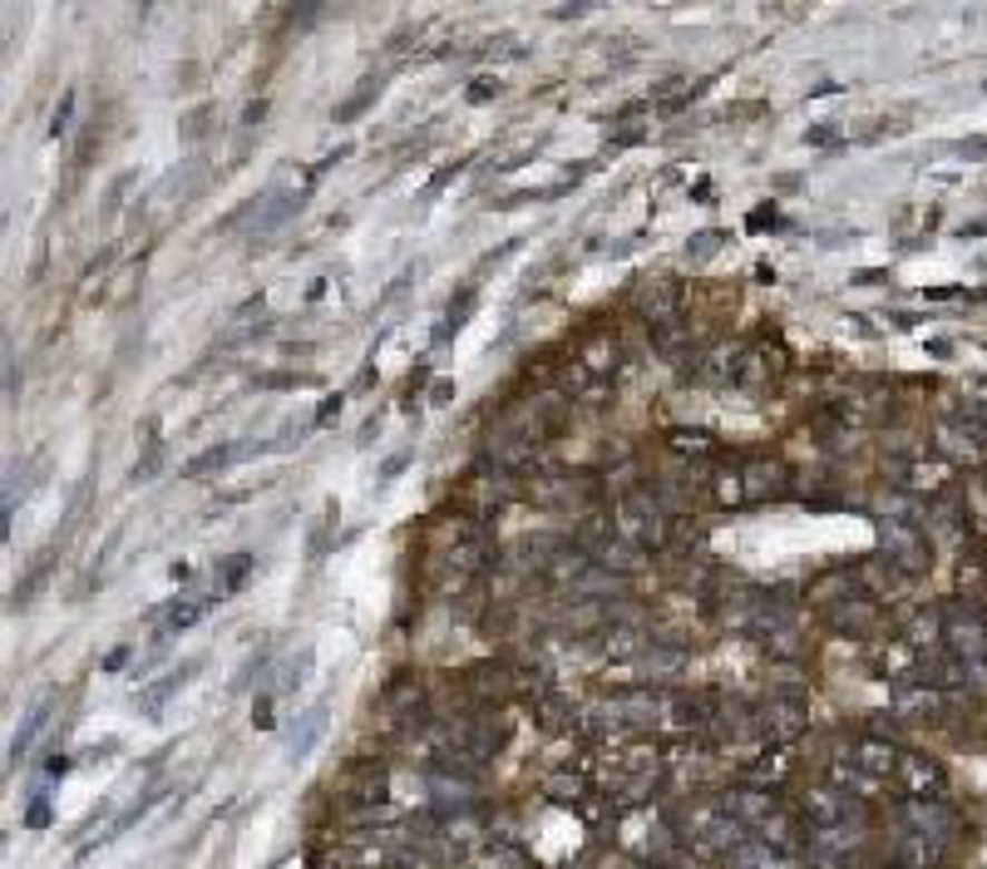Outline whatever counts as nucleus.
<instances>
[{
  "label": "nucleus",
  "instance_id": "11",
  "mask_svg": "<svg viewBox=\"0 0 987 869\" xmlns=\"http://www.w3.org/2000/svg\"><path fill=\"white\" fill-rule=\"evenodd\" d=\"M188 672H198V662H183L178 672H168L164 682H154V687H144L139 696H134V706H139V712L148 716V722H158V712H164V702L174 692H183V682H188Z\"/></svg>",
  "mask_w": 987,
  "mask_h": 869
},
{
  "label": "nucleus",
  "instance_id": "21",
  "mask_svg": "<svg viewBox=\"0 0 987 869\" xmlns=\"http://www.w3.org/2000/svg\"><path fill=\"white\" fill-rule=\"evenodd\" d=\"M296 208H302V193H282V198H272V208L257 217V227H252V233H272V227H277L282 217H292Z\"/></svg>",
  "mask_w": 987,
  "mask_h": 869
},
{
  "label": "nucleus",
  "instance_id": "13",
  "mask_svg": "<svg viewBox=\"0 0 987 869\" xmlns=\"http://www.w3.org/2000/svg\"><path fill=\"white\" fill-rule=\"evenodd\" d=\"M899 771H903V781H909L913 800H934L928 791H944V771L928 756H899Z\"/></svg>",
  "mask_w": 987,
  "mask_h": 869
},
{
  "label": "nucleus",
  "instance_id": "24",
  "mask_svg": "<svg viewBox=\"0 0 987 869\" xmlns=\"http://www.w3.org/2000/svg\"><path fill=\"white\" fill-rule=\"evenodd\" d=\"M672 445L686 455H716V445H711L706 430H672Z\"/></svg>",
  "mask_w": 987,
  "mask_h": 869
},
{
  "label": "nucleus",
  "instance_id": "3",
  "mask_svg": "<svg viewBox=\"0 0 987 869\" xmlns=\"http://www.w3.org/2000/svg\"><path fill=\"white\" fill-rule=\"evenodd\" d=\"M948 643H952V652H958L962 667H968V677L987 682V627H983V617H952Z\"/></svg>",
  "mask_w": 987,
  "mask_h": 869
},
{
  "label": "nucleus",
  "instance_id": "26",
  "mask_svg": "<svg viewBox=\"0 0 987 869\" xmlns=\"http://www.w3.org/2000/svg\"><path fill=\"white\" fill-rule=\"evenodd\" d=\"M410 460H416V450H410V445H405V450H395V455H390V460L381 465V485H390V479H395L400 470H405Z\"/></svg>",
  "mask_w": 987,
  "mask_h": 869
},
{
  "label": "nucleus",
  "instance_id": "29",
  "mask_svg": "<svg viewBox=\"0 0 987 869\" xmlns=\"http://www.w3.org/2000/svg\"><path fill=\"white\" fill-rule=\"evenodd\" d=\"M489 95H499V79H475V89H469V99H475V105H485Z\"/></svg>",
  "mask_w": 987,
  "mask_h": 869
},
{
  "label": "nucleus",
  "instance_id": "27",
  "mask_svg": "<svg viewBox=\"0 0 987 869\" xmlns=\"http://www.w3.org/2000/svg\"><path fill=\"white\" fill-rule=\"evenodd\" d=\"M716 247H721V233H696V237H692V247H686V253H692L696 262H706L711 253H716Z\"/></svg>",
  "mask_w": 987,
  "mask_h": 869
},
{
  "label": "nucleus",
  "instance_id": "10",
  "mask_svg": "<svg viewBox=\"0 0 987 869\" xmlns=\"http://www.w3.org/2000/svg\"><path fill=\"white\" fill-rule=\"evenodd\" d=\"M272 445H213V450H203V455H193L188 465H183V475L188 479H198V475H208V470H227L233 460H247V455H267Z\"/></svg>",
  "mask_w": 987,
  "mask_h": 869
},
{
  "label": "nucleus",
  "instance_id": "8",
  "mask_svg": "<svg viewBox=\"0 0 987 869\" xmlns=\"http://www.w3.org/2000/svg\"><path fill=\"white\" fill-rule=\"evenodd\" d=\"M854 844H859L854 830H814L805 855H810V865H820V869H840V865H849V850H854Z\"/></svg>",
  "mask_w": 987,
  "mask_h": 869
},
{
  "label": "nucleus",
  "instance_id": "31",
  "mask_svg": "<svg viewBox=\"0 0 987 869\" xmlns=\"http://www.w3.org/2000/svg\"><path fill=\"white\" fill-rule=\"evenodd\" d=\"M548 791H554V800H578L583 785L578 781H548Z\"/></svg>",
  "mask_w": 987,
  "mask_h": 869
},
{
  "label": "nucleus",
  "instance_id": "17",
  "mask_svg": "<svg viewBox=\"0 0 987 869\" xmlns=\"http://www.w3.org/2000/svg\"><path fill=\"white\" fill-rule=\"evenodd\" d=\"M213 603L217 598H183V603H174V613L164 617V633H158V637H174V633H183V627H193L203 613L213 608Z\"/></svg>",
  "mask_w": 987,
  "mask_h": 869
},
{
  "label": "nucleus",
  "instance_id": "15",
  "mask_svg": "<svg viewBox=\"0 0 987 869\" xmlns=\"http://www.w3.org/2000/svg\"><path fill=\"white\" fill-rule=\"evenodd\" d=\"M731 869H785V855L771 850L765 840H745L736 855H726Z\"/></svg>",
  "mask_w": 987,
  "mask_h": 869
},
{
  "label": "nucleus",
  "instance_id": "25",
  "mask_svg": "<svg viewBox=\"0 0 987 869\" xmlns=\"http://www.w3.org/2000/svg\"><path fill=\"white\" fill-rule=\"evenodd\" d=\"M158 465H164V440H148L144 460L134 465V475H129V479H139V485H144V479H154V475H158Z\"/></svg>",
  "mask_w": 987,
  "mask_h": 869
},
{
  "label": "nucleus",
  "instance_id": "30",
  "mask_svg": "<svg viewBox=\"0 0 987 869\" xmlns=\"http://www.w3.org/2000/svg\"><path fill=\"white\" fill-rule=\"evenodd\" d=\"M341 416V396H331V400H321V410H316V426H331V420Z\"/></svg>",
  "mask_w": 987,
  "mask_h": 869
},
{
  "label": "nucleus",
  "instance_id": "22",
  "mask_svg": "<svg viewBox=\"0 0 987 869\" xmlns=\"http://www.w3.org/2000/svg\"><path fill=\"white\" fill-rule=\"evenodd\" d=\"M312 662H316V647H302L292 662H286V672H282L277 687H282V692H296V687L306 682V672H312Z\"/></svg>",
  "mask_w": 987,
  "mask_h": 869
},
{
  "label": "nucleus",
  "instance_id": "16",
  "mask_svg": "<svg viewBox=\"0 0 987 869\" xmlns=\"http://www.w3.org/2000/svg\"><path fill=\"white\" fill-rule=\"evenodd\" d=\"M45 722H50V706H45V702H40V706H36V712H30V716H26V726H20V731H16V741H10V761H6V765H16V761H26V751H30V746H36V736H40V731H45Z\"/></svg>",
  "mask_w": 987,
  "mask_h": 869
},
{
  "label": "nucleus",
  "instance_id": "19",
  "mask_svg": "<svg viewBox=\"0 0 987 869\" xmlns=\"http://www.w3.org/2000/svg\"><path fill=\"white\" fill-rule=\"evenodd\" d=\"M469 312H475V287H465V292H459L455 302H450V312H444V326L434 331V341H450L455 331L469 322Z\"/></svg>",
  "mask_w": 987,
  "mask_h": 869
},
{
  "label": "nucleus",
  "instance_id": "5",
  "mask_svg": "<svg viewBox=\"0 0 987 869\" xmlns=\"http://www.w3.org/2000/svg\"><path fill=\"white\" fill-rule=\"evenodd\" d=\"M883 548H889V558H899L909 574L928 564V544L913 519H883Z\"/></svg>",
  "mask_w": 987,
  "mask_h": 869
},
{
  "label": "nucleus",
  "instance_id": "1",
  "mask_svg": "<svg viewBox=\"0 0 987 869\" xmlns=\"http://www.w3.org/2000/svg\"><path fill=\"white\" fill-rule=\"evenodd\" d=\"M617 519H623V534L637 548H662V544H667V519H662V509L652 505V495H627L623 509H617Z\"/></svg>",
  "mask_w": 987,
  "mask_h": 869
},
{
  "label": "nucleus",
  "instance_id": "7",
  "mask_svg": "<svg viewBox=\"0 0 987 869\" xmlns=\"http://www.w3.org/2000/svg\"><path fill=\"white\" fill-rule=\"evenodd\" d=\"M721 805H726L745 830H751V826H755V830H765V826H771V820L780 816V800H775L771 791H731L726 800H721Z\"/></svg>",
  "mask_w": 987,
  "mask_h": 869
},
{
  "label": "nucleus",
  "instance_id": "12",
  "mask_svg": "<svg viewBox=\"0 0 987 869\" xmlns=\"http://www.w3.org/2000/svg\"><path fill=\"white\" fill-rule=\"evenodd\" d=\"M903 820H909L924 840H944V830H952V816L938 800H909V805H903Z\"/></svg>",
  "mask_w": 987,
  "mask_h": 869
},
{
  "label": "nucleus",
  "instance_id": "6",
  "mask_svg": "<svg viewBox=\"0 0 987 869\" xmlns=\"http://www.w3.org/2000/svg\"><path fill=\"white\" fill-rule=\"evenodd\" d=\"M805 816L814 830H849V820H859V810L849 805L844 791H830V785H824V791L805 795Z\"/></svg>",
  "mask_w": 987,
  "mask_h": 869
},
{
  "label": "nucleus",
  "instance_id": "2",
  "mask_svg": "<svg viewBox=\"0 0 987 869\" xmlns=\"http://www.w3.org/2000/svg\"><path fill=\"white\" fill-rule=\"evenodd\" d=\"M761 726L771 731V741H795V736H805V726H810V702H805V696H795V692H775L771 702H765Z\"/></svg>",
  "mask_w": 987,
  "mask_h": 869
},
{
  "label": "nucleus",
  "instance_id": "20",
  "mask_svg": "<svg viewBox=\"0 0 987 869\" xmlns=\"http://www.w3.org/2000/svg\"><path fill=\"white\" fill-rule=\"evenodd\" d=\"M247 568H252V554H233V558H227V564L217 568V598H223V593H237V588H243Z\"/></svg>",
  "mask_w": 987,
  "mask_h": 869
},
{
  "label": "nucleus",
  "instance_id": "28",
  "mask_svg": "<svg viewBox=\"0 0 987 869\" xmlns=\"http://www.w3.org/2000/svg\"><path fill=\"white\" fill-rule=\"evenodd\" d=\"M70 114H75V95H65V99H60V109H55V124H50L55 139H60V134H70Z\"/></svg>",
  "mask_w": 987,
  "mask_h": 869
},
{
  "label": "nucleus",
  "instance_id": "4",
  "mask_svg": "<svg viewBox=\"0 0 987 869\" xmlns=\"http://www.w3.org/2000/svg\"><path fill=\"white\" fill-rule=\"evenodd\" d=\"M696 840H702L706 850L736 855L741 844H745V826H741L736 816H731L726 805H721V810H702V816H696Z\"/></svg>",
  "mask_w": 987,
  "mask_h": 869
},
{
  "label": "nucleus",
  "instance_id": "18",
  "mask_svg": "<svg viewBox=\"0 0 987 869\" xmlns=\"http://www.w3.org/2000/svg\"><path fill=\"white\" fill-rule=\"evenodd\" d=\"M854 765H859L864 775H874V781H883V775L899 765V756H893L889 746H879V741H864V746H859V756H854Z\"/></svg>",
  "mask_w": 987,
  "mask_h": 869
},
{
  "label": "nucleus",
  "instance_id": "14",
  "mask_svg": "<svg viewBox=\"0 0 987 869\" xmlns=\"http://www.w3.org/2000/svg\"><path fill=\"white\" fill-rule=\"evenodd\" d=\"M642 312H647L657 326H667L676 316V282H667V277L647 282V287H642Z\"/></svg>",
  "mask_w": 987,
  "mask_h": 869
},
{
  "label": "nucleus",
  "instance_id": "32",
  "mask_svg": "<svg viewBox=\"0 0 987 869\" xmlns=\"http://www.w3.org/2000/svg\"><path fill=\"white\" fill-rule=\"evenodd\" d=\"M262 114H267V105H262V99H257V105H247V114H243V124H257V119H262Z\"/></svg>",
  "mask_w": 987,
  "mask_h": 869
},
{
  "label": "nucleus",
  "instance_id": "9",
  "mask_svg": "<svg viewBox=\"0 0 987 869\" xmlns=\"http://www.w3.org/2000/svg\"><path fill=\"white\" fill-rule=\"evenodd\" d=\"M321 731H326V702H316L312 712H302V722L286 731V761L302 765L306 756H312V746L321 741Z\"/></svg>",
  "mask_w": 987,
  "mask_h": 869
},
{
  "label": "nucleus",
  "instance_id": "23",
  "mask_svg": "<svg viewBox=\"0 0 987 869\" xmlns=\"http://www.w3.org/2000/svg\"><path fill=\"white\" fill-rule=\"evenodd\" d=\"M834 781H840L844 791H859V795H869V791H874V785H879L874 775H864L854 761H840V765H834Z\"/></svg>",
  "mask_w": 987,
  "mask_h": 869
}]
</instances>
